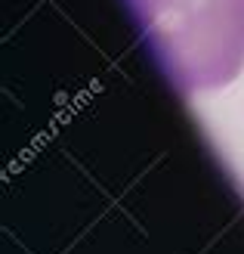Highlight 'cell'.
<instances>
[{"label": "cell", "instance_id": "1", "mask_svg": "<svg viewBox=\"0 0 244 254\" xmlns=\"http://www.w3.org/2000/svg\"><path fill=\"white\" fill-rule=\"evenodd\" d=\"M179 93H213L244 68V0H127Z\"/></svg>", "mask_w": 244, "mask_h": 254}]
</instances>
